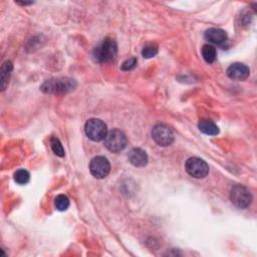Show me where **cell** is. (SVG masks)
Wrapping results in <instances>:
<instances>
[{
  "label": "cell",
  "mask_w": 257,
  "mask_h": 257,
  "mask_svg": "<svg viewBox=\"0 0 257 257\" xmlns=\"http://www.w3.org/2000/svg\"><path fill=\"white\" fill-rule=\"evenodd\" d=\"M55 205L59 211H66L70 207V200L66 195H59L55 200Z\"/></svg>",
  "instance_id": "obj_16"
},
{
  "label": "cell",
  "mask_w": 257,
  "mask_h": 257,
  "mask_svg": "<svg viewBox=\"0 0 257 257\" xmlns=\"http://www.w3.org/2000/svg\"><path fill=\"white\" fill-rule=\"evenodd\" d=\"M249 75L250 70L244 64L235 63L227 69V76L234 81H245L249 77Z\"/></svg>",
  "instance_id": "obj_9"
},
{
  "label": "cell",
  "mask_w": 257,
  "mask_h": 257,
  "mask_svg": "<svg viewBox=\"0 0 257 257\" xmlns=\"http://www.w3.org/2000/svg\"><path fill=\"white\" fill-rule=\"evenodd\" d=\"M205 39L216 45H223L227 41V33L220 28H209L204 34Z\"/></svg>",
  "instance_id": "obj_10"
},
{
  "label": "cell",
  "mask_w": 257,
  "mask_h": 257,
  "mask_svg": "<svg viewBox=\"0 0 257 257\" xmlns=\"http://www.w3.org/2000/svg\"><path fill=\"white\" fill-rule=\"evenodd\" d=\"M129 161L135 167H145L148 163V155L146 152L140 148H134L129 153Z\"/></svg>",
  "instance_id": "obj_11"
},
{
  "label": "cell",
  "mask_w": 257,
  "mask_h": 257,
  "mask_svg": "<svg viewBox=\"0 0 257 257\" xmlns=\"http://www.w3.org/2000/svg\"><path fill=\"white\" fill-rule=\"evenodd\" d=\"M158 54V45L155 43H148L144 46L142 55L145 59H152Z\"/></svg>",
  "instance_id": "obj_15"
},
{
  "label": "cell",
  "mask_w": 257,
  "mask_h": 257,
  "mask_svg": "<svg viewBox=\"0 0 257 257\" xmlns=\"http://www.w3.org/2000/svg\"><path fill=\"white\" fill-rule=\"evenodd\" d=\"M29 179H30V175L24 169H20V170L16 171L14 174V181L19 185L27 184L29 182Z\"/></svg>",
  "instance_id": "obj_18"
},
{
  "label": "cell",
  "mask_w": 257,
  "mask_h": 257,
  "mask_svg": "<svg viewBox=\"0 0 257 257\" xmlns=\"http://www.w3.org/2000/svg\"><path fill=\"white\" fill-rule=\"evenodd\" d=\"M198 128L203 134L208 135V136H216V135L219 134V129L216 126V124L213 123L212 121H209V120L200 121V123L198 125Z\"/></svg>",
  "instance_id": "obj_12"
},
{
  "label": "cell",
  "mask_w": 257,
  "mask_h": 257,
  "mask_svg": "<svg viewBox=\"0 0 257 257\" xmlns=\"http://www.w3.org/2000/svg\"><path fill=\"white\" fill-rule=\"evenodd\" d=\"M89 170L94 178L104 179L109 175L111 171V165L107 158L102 156H97L90 161Z\"/></svg>",
  "instance_id": "obj_7"
},
{
  "label": "cell",
  "mask_w": 257,
  "mask_h": 257,
  "mask_svg": "<svg viewBox=\"0 0 257 257\" xmlns=\"http://www.w3.org/2000/svg\"><path fill=\"white\" fill-rule=\"evenodd\" d=\"M152 138L159 146L167 147L174 142V134L165 125H157L153 128Z\"/></svg>",
  "instance_id": "obj_8"
},
{
  "label": "cell",
  "mask_w": 257,
  "mask_h": 257,
  "mask_svg": "<svg viewBox=\"0 0 257 257\" xmlns=\"http://www.w3.org/2000/svg\"><path fill=\"white\" fill-rule=\"evenodd\" d=\"M77 86L75 80L70 78H57L50 79L43 83L40 89L46 93L63 94L74 90Z\"/></svg>",
  "instance_id": "obj_2"
},
{
  "label": "cell",
  "mask_w": 257,
  "mask_h": 257,
  "mask_svg": "<svg viewBox=\"0 0 257 257\" xmlns=\"http://www.w3.org/2000/svg\"><path fill=\"white\" fill-rule=\"evenodd\" d=\"M128 144V140L126 135L120 131V130H112L108 132L106 138H105V146L106 148L113 152V153H119L123 151Z\"/></svg>",
  "instance_id": "obj_4"
},
{
  "label": "cell",
  "mask_w": 257,
  "mask_h": 257,
  "mask_svg": "<svg viewBox=\"0 0 257 257\" xmlns=\"http://www.w3.org/2000/svg\"><path fill=\"white\" fill-rule=\"evenodd\" d=\"M50 145H51V149H53L54 153L56 154L57 156L62 157V158L65 157V149H64L61 141L58 138H56V137L51 138Z\"/></svg>",
  "instance_id": "obj_17"
},
{
  "label": "cell",
  "mask_w": 257,
  "mask_h": 257,
  "mask_svg": "<svg viewBox=\"0 0 257 257\" xmlns=\"http://www.w3.org/2000/svg\"><path fill=\"white\" fill-rule=\"evenodd\" d=\"M118 54V45L112 38L102 40L93 50V59L99 64L113 62Z\"/></svg>",
  "instance_id": "obj_1"
},
{
  "label": "cell",
  "mask_w": 257,
  "mask_h": 257,
  "mask_svg": "<svg viewBox=\"0 0 257 257\" xmlns=\"http://www.w3.org/2000/svg\"><path fill=\"white\" fill-rule=\"evenodd\" d=\"M185 169L190 176L197 179L205 178L209 173V167L207 163L196 157L189 158L186 161Z\"/></svg>",
  "instance_id": "obj_6"
},
{
  "label": "cell",
  "mask_w": 257,
  "mask_h": 257,
  "mask_svg": "<svg viewBox=\"0 0 257 257\" xmlns=\"http://www.w3.org/2000/svg\"><path fill=\"white\" fill-rule=\"evenodd\" d=\"M230 199L231 202L239 209L247 208L252 202V195L250 191L242 186V185H235L230 192Z\"/></svg>",
  "instance_id": "obj_5"
},
{
  "label": "cell",
  "mask_w": 257,
  "mask_h": 257,
  "mask_svg": "<svg viewBox=\"0 0 257 257\" xmlns=\"http://www.w3.org/2000/svg\"><path fill=\"white\" fill-rule=\"evenodd\" d=\"M85 131L88 139H90L93 142H99L105 140L108 134L107 125L98 119L88 120L86 124Z\"/></svg>",
  "instance_id": "obj_3"
},
{
  "label": "cell",
  "mask_w": 257,
  "mask_h": 257,
  "mask_svg": "<svg viewBox=\"0 0 257 257\" xmlns=\"http://www.w3.org/2000/svg\"><path fill=\"white\" fill-rule=\"evenodd\" d=\"M201 53L204 61L208 64H213L217 59L216 48L211 44H204L201 49Z\"/></svg>",
  "instance_id": "obj_13"
},
{
  "label": "cell",
  "mask_w": 257,
  "mask_h": 257,
  "mask_svg": "<svg viewBox=\"0 0 257 257\" xmlns=\"http://www.w3.org/2000/svg\"><path fill=\"white\" fill-rule=\"evenodd\" d=\"M136 66H137V60L135 58H132V59H129L126 62H124L121 69L125 72H129V71L134 70L136 68Z\"/></svg>",
  "instance_id": "obj_19"
},
{
  "label": "cell",
  "mask_w": 257,
  "mask_h": 257,
  "mask_svg": "<svg viewBox=\"0 0 257 257\" xmlns=\"http://www.w3.org/2000/svg\"><path fill=\"white\" fill-rule=\"evenodd\" d=\"M12 69H13V66H12V63L11 62H5L3 65H2V68H1V75H0V81H1V89L4 90L8 85V82H9V79H10V75H11V72H12Z\"/></svg>",
  "instance_id": "obj_14"
}]
</instances>
